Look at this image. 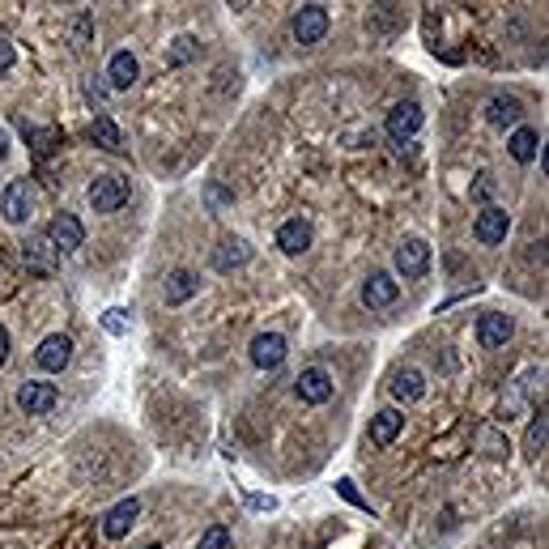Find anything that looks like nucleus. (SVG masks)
Wrapping results in <instances>:
<instances>
[{"label":"nucleus","instance_id":"20","mask_svg":"<svg viewBox=\"0 0 549 549\" xmlns=\"http://www.w3.org/2000/svg\"><path fill=\"white\" fill-rule=\"evenodd\" d=\"M252 260V247L243 239H222L217 247H213V269L217 273H235V269H243Z\"/></svg>","mask_w":549,"mask_h":549},{"label":"nucleus","instance_id":"22","mask_svg":"<svg viewBox=\"0 0 549 549\" xmlns=\"http://www.w3.org/2000/svg\"><path fill=\"white\" fill-rule=\"evenodd\" d=\"M401 426H404L401 409H379V413L371 418V443H375V447H388L392 438L401 435Z\"/></svg>","mask_w":549,"mask_h":549},{"label":"nucleus","instance_id":"1","mask_svg":"<svg viewBox=\"0 0 549 549\" xmlns=\"http://www.w3.org/2000/svg\"><path fill=\"white\" fill-rule=\"evenodd\" d=\"M128 179H120V175H98L90 188H85V200H90V209L94 213H120L124 205H128Z\"/></svg>","mask_w":549,"mask_h":549},{"label":"nucleus","instance_id":"21","mask_svg":"<svg viewBox=\"0 0 549 549\" xmlns=\"http://www.w3.org/2000/svg\"><path fill=\"white\" fill-rule=\"evenodd\" d=\"M22 260H26L31 273H51L60 256H56V247L48 243V235H34V239H26V247H22Z\"/></svg>","mask_w":549,"mask_h":549},{"label":"nucleus","instance_id":"6","mask_svg":"<svg viewBox=\"0 0 549 549\" xmlns=\"http://www.w3.org/2000/svg\"><path fill=\"white\" fill-rule=\"evenodd\" d=\"M48 243L56 247V256H73L81 243H85V226H81L77 213H56L48 226Z\"/></svg>","mask_w":549,"mask_h":549},{"label":"nucleus","instance_id":"38","mask_svg":"<svg viewBox=\"0 0 549 549\" xmlns=\"http://www.w3.org/2000/svg\"><path fill=\"white\" fill-rule=\"evenodd\" d=\"M4 158H9V132L0 128V162H4Z\"/></svg>","mask_w":549,"mask_h":549},{"label":"nucleus","instance_id":"26","mask_svg":"<svg viewBox=\"0 0 549 549\" xmlns=\"http://www.w3.org/2000/svg\"><path fill=\"white\" fill-rule=\"evenodd\" d=\"M545 438H549V418H545V409H536L533 421H528V435H524V452L541 456L545 452Z\"/></svg>","mask_w":549,"mask_h":549},{"label":"nucleus","instance_id":"32","mask_svg":"<svg viewBox=\"0 0 549 549\" xmlns=\"http://www.w3.org/2000/svg\"><path fill=\"white\" fill-rule=\"evenodd\" d=\"M494 188H499V183H494V175H490V171H482V175H477V183H473V200H490V196H494Z\"/></svg>","mask_w":549,"mask_h":549},{"label":"nucleus","instance_id":"14","mask_svg":"<svg viewBox=\"0 0 549 549\" xmlns=\"http://www.w3.org/2000/svg\"><path fill=\"white\" fill-rule=\"evenodd\" d=\"M519 120H524V102L516 94H494L485 102V124L490 128H519Z\"/></svg>","mask_w":549,"mask_h":549},{"label":"nucleus","instance_id":"27","mask_svg":"<svg viewBox=\"0 0 549 549\" xmlns=\"http://www.w3.org/2000/svg\"><path fill=\"white\" fill-rule=\"evenodd\" d=\"M192 56H200V43H196L192 34H179L175 43H171V51H166V65L179 68V65H188Z\"/></svg>","mask_w":549,"mask_h":549},{"label":"nucleus","instance_id":"19","mask_svg":"<svg viewBox=\"0 0 549 549\" xmlns=\"http://www.w3.org/2000/svg\"><path fill=\"white\" fill-rule=\"evenodd\" d=\"M141 77V65H137V56L132 51H115L111 65H107V85L111 90H132Z\"/></svg>","mask_w":549,"mask_h":549},{"label":"nucleus","instance_id":"13","mask_svg":"<svg viewBox=\"0 0 549 549\" xmlns=\"http://www.w3.org/2000/svg\"><path fill=\"white\" fill-rule=\"evenodd\" d=\"M247 354H252V367H260V371H277V367L286 362V337H281V332H260Z\"/></svg>","mask_w":549,"mask_h":549},{"label":"nucleus","instance_id":"36","mask_svg":"<svg viewBox=\"0 0 549 549\" xmlns=\"http://www.w3.org/2000/svg\"><path fill=\"white\" fill-rule=\"evenodd\" d=\"M4 362H9V332L0 328V367H4Z\"/></svg>","mask_w":549,"mask_h":549},{"label":"nucleus","instance_id":"34","mask_svg":"<svg viewBox=\"0 0 549 549\" xmlns=\"http://www.w3.org/2000/svg\"><path fill=\"white\" fill-rule=\"evenodd\" d=\"M9 68H13V43L0 34V73H9Z\"/></svg>","mask_w":549,"mask_h":549},{"label":"nucleus","instance_id":"7","mask_svg":"<svg viewBox=\"0 0 549 549\" xmlns=\"http://www.w3.org/2000/svg\"><path fill=\"white\" fill-rule=\"evenodd\" d=\"M0 213H4V222L9 226H26L34 213V192L26 179H13L9 188H4V196H0Z\"/></svg>","mask_w":549,"mask_h":549},{"label":"nucleus","instance_id":"31","mask_svg":"<svg viewBox=\"0 0 549 549\" xmlns=\"http://www.w3.org/2000/svg\"><path fill=\"white\" fill-rule=\"evenodd\" d=\"M337 494H341V499H345V502H354V507H362V511H371V502H367V499H362V494H358L350 477H341V482H337Z\"/></svg>","mask_w":549,"mask_h":549},{"label":"nucleus","instance_id":"16","mask_svg":"<svg viewBox=\"0 0 549 549\" xmlns=\"http://www.w3.org/2000/svg\"><path fill=\"white\" fill-rule=\"evenodd\" d=\"M392 396L401 404H418L426 396V375L418 367H401V371H392Z\"/></svg>","mask_w":549,"mask_h":549},{"label":"nucleus","instance_id":"2","mask_svg":"<svg viewBox=\"0 0 549 549\" xmlns=\"http://www.w3.org/2000/svg\"><path fill=\"white\" fill-rule=\"evenodd\" d=\"M56 401H60V392H56V384H48V379H26V384L17 388V409H22L26 418H43V413H51Z\"/></svg>","mask_w":549,"mask_h":549},{"label":"nucleus","instance_id":"30","mask_svg":"<svg viewBox=\"0 0 549 549\" xmlns=\"http://www.w3.org/2000/svg\"><path fill=\"white\" fill-rule=\"evenodd\" d=\"M196 549H230V533L222 528V524H213V528H205V533H200Z\"/></svg>","mask_w":549,"mask_h":549},{"label":"nucleus","instance_id":"29","mask_svg":"<svg viewBox=\"0 0 549 549\" xmlns=\"http://www.w3.org/2000/svg\"><path fill=\"white\" fill-rule=\"evenodd\" d=\"M102 328H107L111 337H124V332H132L128 311H124V307H111V311H107V315H102Z\"/></svg>","mask_w":549,"mask_h":549},{"label":"nucleus","instance_id":"8","mask_svg":"<svg viewBox=\"0 0 549 549\" xmlns=\"http://www.w3.org/2000/svg\"><path fill=\"white\" fill-rule=\"evenodd\" d=\"M294 392H298L303 404H328L332 392H337V384H332V375L323 371V367H303V375L294 379Z\"/></svg>","mask_w":549,"mask_h":549},{"label":"nucleus","instance_id":"17","mask_svg":"<svg viewBox=\"0 0 549 549\" xmlns=\"http://www.w3.org/2000/svg\"><path fill=\"white\" fill-rule=\"evenodd\" d=\"M166 307H183L188 298H196L200 294V277L192 273V269H175V273H166Z\"/></svg>","mask_w":549,"mask_h":549},{"label":"nucleus","instance_id":"23","mask_svg":"<svg viewBox=\"0 0 549 549\" xmlns=\"http://www.w3.org/2000/svg\"><path fill=\"white\" fill-rule=\"evenodd\" d=\"M507 149H511V158L516 162H536V154H541V132L519 124V128L507 137Z\"/></svg>","mask_w":549,"mask_h":549},{"label":"nucleus","instance_id":"28","mask_svg":"<svg viewBox=\"0 0 549 549\" xmlns=\"http://www.w3.org/2000/svg\"><path fill=\"white\" fill-rule=\"evenodd\" d=\"M22 132H26V141L34 146V154H39V158H51V149H56V141H60V137H56V128H31V124H22Z\"/></svg>","mask_w":549,"mask_h":549},{"label":"nucleus","instance_id":"25","mask_svg":"<svg viewBox=\"0 0 549 549\" xmlns=\"http://www.w3.org/2000/svg\"><path fill=\"white\" fill-rule=\"evenodd\" d=\"M90 137L102 149H124V132H120V124H115L111 115H98L94 124H90Z\"/></svg>","mask_w":549,"mask_h":549},{"label":"nucleus","instance_id":"3","mask_svg":"<svg viewBox=\"0 0 549 549\" xmlns=\"http://www.w3.org/2000/svg\"><path fill=\"white\" fill-rule=\"evenodd\" d=\"M421 124H426V111H421V102H413V98H404V102H396L388 111V137L396 146L413 141L421 132Z\"/></svg>","mask_w":549,"mask_h":549},{"label":"nucleus","instance_id":"5","mask_svg":"<svg viewBox=\"0 0 549 549\" xmlns=\"http://www.w3.org/2000/svg\"><path fill=\"white\" fill-rule=\"evenodd\" d=\"M507 235H511V213L499 209V205H485L473 222V239L482 247H499V243H507Z\"/></svg>","mask_w":549,"mask_h":549},{"label":"nucleus","instance_id":"11","mask_svg":"<svg viewBox=\"0 0 549 549\" xmlns=\"http://www.w3.org/2000/svg\"><path fill=\"white\" fill-rule=\"evenodd\" d=\"M34 362L43 367V371H65L68 362H73V341L65 337V332H51V337L39 341V350H34Z\"/></svg>","mask_w":549,"mask_h":549},{"label":"nucleus","instance_id":"33","mask_svg":"<svg viewBox=\"0 0 549 549\" xmlns=\"http://www.w3.org/2000/svg\"><path fill=\"white\" fill-rule=\"evenodd\" d=\"M85 43H90V13H85V9H81L77 13V31H73V48H85Z\"/></svg>","mask_w":549,"mask_h":549},{"label":"nucleus","instance_id":"9","mask_svg":"<svg viewBox=\"0 0 549 549\" xmlns=\"http://www.w3.org/2000/svg\"><path fill=\"white\" fill-rule=\"evenodd\" d=\"M511 337H516V320H511V315L485 311L482 320H477V345H482V350H502Z\"/></svg>","mask_w":549,"mask_h":549},{"label":"nucleus","instance_id":"10","mask_svg":"<svg viewBox=\"0 0 549 549\" xmlns=\"http://www.w3.org/2000/svg\"><path fill=\"white\" fill-rule=\"evenodd\" d=\"M137 516H141V499H120L111 511L102 516V536H107V541H124V536L132 533Z\"/></svg>","mask_w":549,"mask_h":549},{"label":"nucleus","instance_id":"39","mask_svg":"<svg viewBox=\"0 0 549 549\" xmlns=\"http://www.w3.org/2000/svg\"><path fill=\"white\" fill-rule=\"evenodd\" d=\"M146 549H162V545H146Z\"/></svg>","mask_w":549,"mask_h":549},{"label":"nucleus","instance_id":"4","mask_svg":"<svg viewBox=\"0 0 549 549\" xmlns=\"http://www.w3.org/2000/svg\"><path fill=\"white\" fill-rule=\"evenodd\" d=\"M328 9L323 4H303V9H294V22H290V31H294V39L303 43V48H315L323 34H328Z\"/></svg>","mask_w":549,"mask_h":549},{"label":"nucleus","instance_id":"37","mask_svg":"<svg viewBox=\"0 0 549 549\" xmlns=\"http://www.w3.org/2000/svg\"><path fill=\"white\" fill-rule=\"evenodd\" d=\"M252 507H260V511H273L277 502L273 499H260V494H256V499H252Z\"/></svg>","mask_w":549,"mask_h":549},{"label":"nucleus","instance_id":"12","mask_svg":"<svg viewBox=\"0 0 549 549\" xmlns=\"http://www.w3.org/2000/svg\"><path fill=\"white\" fill-rule=\"evenodd\" d=\"M396 298H401V286H396V277L392 273H371L367 281H362V307L384 311V307H392Z\"/></svg>","mask_w":549,"mask_h":549},{"label":"nucleus","instance_id":"24","mask_svg":"<svg viewBox=\"0 0 549 549\" xmlns=\"http://www.w3.org/2000/svg\"><path fill=\"white\" fill-rule=\"evenodd\" d=\"M396 22H401L396 4H375L371 13H367V31H371L375 39H388V34L396 31Z\"/></svg>","mask_w":549,"mask_h":549},{"label":"nucleus","instance_id":"35","mask_svg":"<svg viewBox=\"0 0 549 549\" xmlns=\"http://www.w3.org/2000/svg\"><path fill=\"white\" fill-rule=\"evenodd\" d=\"M209 200H213V205H226V200H230V192H222L217 183H209Z\"/></svg>","mask_w":549,"mask_h":549},{"label":"nucleus","instance_id":"15","mask_svg":"<svg viewBox=\"0 0 549 549\" xmlns=\"http://www.w3.org/2000/svg\"><path fill=\"white\" fill-rule=\"evenodd\" d=\"M430 269V243L426 239H404L396 247V273L401 277H421Z\"/></svg>","mask_w":549,"mask_h":549},{"label":"nucleus","instance_id":"18","mask_svg":"<svg viewBox=\"0 0 549 549\" xmlns=\"http://www.w3.org/2000/svg\"><path fill=\"white\" fill-rule=\"evenodd\" d=\"M277 247L286 252V256H303L311 247V226L303 217H290V222H281L277 226Z\"/></svg>","mask_w":549,"mask_h":549}]
</instances>
